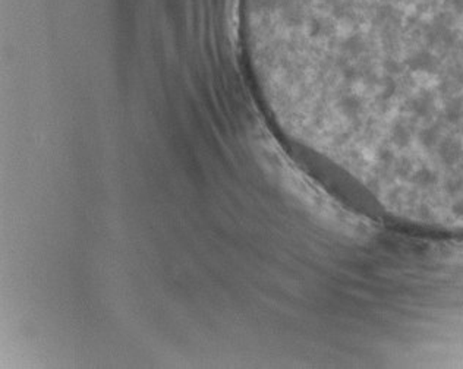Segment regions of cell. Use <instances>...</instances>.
Instances as JSON below:
<instances>
[{"label": "cell", "mask_w": 463, "mask_h": 369, "mask_svg": "<svg viewBox=\"0 0 463 369\" xmlns=\"http://www.w3.org/2000/svg\"><path fill=\"white\" fill-rule=\"evenodd\" d=\"M349 131L384 163L463 172V0H288Z\"/></svg>", "instance_id": "1"}]
</instances>
